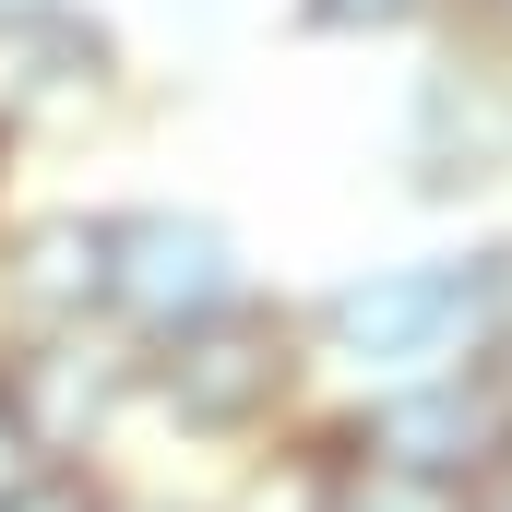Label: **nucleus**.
<instances>
[{
  "instance_id": "obj_11",
  "label": "nucleus",
  "mask_w": 512,
  "mask_h": 512,
  "mask_svg": "<svg viewBox=\"0 0 512 512\" xmlns=\"http://www.w3.org/2000/svg\"><path fill=\"white\" fill-rule=\"evenodd\" d=\"M465 36L477 48H512V0H465Z\"/></svg>"
},
{
  "instance_id": "obj_6",
  "label": "nucleus",
  "mask_w": 512,
  "mask_h": 512,
  "mask_svg": "<svg viewBox=\"0 0 512 512\" xmlns=\"http://www.w3.org/2000/svg\"><path fill=\"white\" fill-rule=\"evenodd\" d=\"M0 298L36 334L108 310V215H36V227H12L0 239Z\"/></svg>"
},
{
  "instance_id": "obj_3",
  "label": "nucleus",
  "mask_w": 512,
  "mask_h": 512,
  "mask_svg": "<svg viewBox=\"0 0 512 512\" xmlns=\"http://www.w3.org/2000/svg\"><path fill=\"white\" fill-rule=\"evenodd\" d=\"M239 298V239L227 215L203 203H143V215H108V310L143 322V334H179L203 310Z\"/></svg>"
},
{
  "instance_id": "obj_1",
  "label": "nucleus",
  "mask_w": 512,
  "mask_h": 512,
  "mask_svg": "<svg viewBox=\"0 0 512 512\" xmlns=\"http://www.w3.org/2000/svg\"><path fill=\"white\" fill-rule=\"evenodd\" d=\"M155 393H167L191 429H251V417H274V405L298 393V322L227 298V310L155 334Z\"/></svg>"
},
{
  "instance_id": "obj_8",
  "label": "nucleus",
  "mask_w": 512,
  "mask_h": 512,
  "mask_svg": "<svg viewBox=\"0 0 512 512\" xmlns=\"http://www.w3.org/2000/svg\"><path fill=\"white\" fill-rule=\"evenodd\" d=\"M417 12H441V0H298L310 36H405Z\"/></svg>"
},
{
  "instance_id": "obj_9",
  "label": "nucleus",
  "mask_w": 512,
  "mask_h": 512,
  "mask_svg": "<svg viewBox=\"0 0 512 512\" xmlns=\"http://www.w3.org/2000/svg\"><path fill=\"white\" fill-rule=\"evenodd\" d=\"M477 346H501V358H512V251L477 262Z\"/></svg>"
},
{
  "instance_id": "obj_7",
  "label": "nucleus",
  "mask_w": 512,
  "mask_h": 512,
  "mask_svg": "<svg viewBox=\"0 0 512 512\" xmlns=\"http://www.w3.org/2000/svg\"><path fill=\"white\" fill-rule=\"evenodd\" d=\"M382 453L405 477H465L501 453V382H465V370H417L382 405Z\"/></svg>"
},
{
  "instance_id": "obj_4",
  "label": "nucleus",
  "mask_w": 512,
  "mask_h": 512,
  "mask_svg": "<svg viewBox=\"0 0 512 512\" xmlns=\"http://www.w3.org/2000/svg\"><path fill=\"white\" fill-rule=\"evenodd\" d=\"M120 84V24L84 0H0V131H48L108 108Z\"/></svg>"
},
{
  "instance_id": "obj_5",
  "label": "nucleus",
  "mask_w": 512,
  "mask_h": 512,
  "mask_svg": "<svg viewBox=\"0 0 512 512\" xmlns=\"http://www.w3.org/2000/svg\"><path fill=\"white\" fill-rule=\"evenodd\" d=\"M405 167H417V191H477V179L512 167V72H501V48H441L417 72Z\"/></svg>"
},
{
  "instance_id": "obj_2",
  "label": "nucleus",
  "mask_w": 512,
  "mask_h": 512,
  "mask_svg": "<svg viewBox=\"0 0 512 512\" xmlns=\"http://www.w3.org/2000/svg\"><path fill=\"white\" fill-rule=\"evenodd\" d=\"M322 334L358 370H405V382L417 370H453L477 346V262H382V274L334 286Z\"/></svg>"
},
{
  "instance_id": "obj_10",
  "label": "nucleus",
  "mask_w": 512,
  "mask_h": 512,
  "mask_svg": "<svg viewBox=\"0 0 512 512\" xmlns=\"http://www.w3.org/2000/svg\"><path fill=\"white\" fill-rule=\"evenodd\" d=\"M24 453H36V441H24V417H12V405H0V501H12V489H24V477H36V465H24Z\"/></svg>"
}]
</instances>
